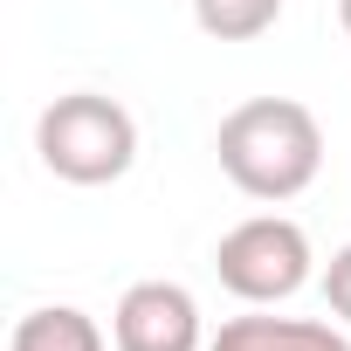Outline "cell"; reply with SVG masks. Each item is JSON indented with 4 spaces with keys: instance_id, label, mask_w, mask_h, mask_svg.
Masks as SVG:
<instances>
[{
    "instance_id": "1",
    "label": "cell",
    "mask_w": 351,
    "mask_h": 351,
    "mask_svg": "<svg viewBox=\"0 0 351 351\" xmlns=\"http://www.w3.org/2000/svg\"><path fill=\"white\" fill-rule=\"evenodd\" d=\"M214 152H221V172L234 180V193L282 207V200L310 193V180L324 172V124L296 97H248L221 117Z\"/></svg>"
},
{
    "instance_id": "2",
    "label": "cell",
    "mask_w": 351,
    "mask_h": 351,
    "mask_svg": "<svg viewBox=\"0 0 351 351\" xmlns=\"http://www.w3.org/2000/svg\"><path fill=\"white\" fill-rule=\"evenodd\" d=\"M35 152L62 186H110L138 158V117L104 90H69L35 117Z\"/></svg>"
},
{
    "instance_id": "3",
    "label": "cell",
    "mask_w": 351,
    "mask_h": 351,
    "mask_svg": "<svg viewBox=\"0 0 351 351\" xmlns=\"http://www.w3.org/2000/svg\"><path fill=\"white\" fill-rule=\"evenodd\" d=\"M310 262H317V255H310V234H303L289 214H255V221L228 228L221 248H214L221 289L241 296V303H255V310L289 303V296L310 282Z\"/></svg>"
},
{
    "instance_id": "4",
    "label": "cell",
    "mask_w": 351,
    "mask_h": 351,
    "mask_svg": "<svg viewBox=\"0 0 351 351\" xmlns=\"http://www.w3.org/2000/svg\"><path fill=\"white\" fill-rule=\"evenodd\" d=\"M117 351H200V303L186 282H131L110 310Z\"/></svg>"
},
{
    "instance_id": "5",
    "label": "cell",
    "mask_w": 351,
    "mask_h": 351,
    "mask_svg": "<svg viewBox=\"0 0 351 351\" xmlns=\"http://www.w3.org/2000/svg\"><path fill=\"white\" fill-rule=\"evenodd\" d=\"M207 351H351V337L317 317H228Z\"/></svg>"
},
{
    "instance_id": "6",
    "label": "cell",
    "mask_w": 351,
    "mask_h": 351,
    "mask_svg": "<svg viewBox=\"0 0 351 351\" xmlns=\"http://www.w3.org/2000/svg\"><path fill=\"white\" fill-rule=\"evenodd\" d=\"M8 351H104V330H97V317L76 310V303H42V310H28V317L14 324Z\"/></svg>"
},
{
    "instance_id": "7",
    "label": "cell",
    "mask_w": 351,
    "mask_h": 351,
    "mask_svg": "<svg viewBox=\"0 0 351 351\" xmlns=\"http://www.w3.org/2000/svg\"><path fill=\"white\" fill-rule=\"evenodd\" d=\"M193 21L214 42H255L282 21V0H193Z\"/></svg>"
},
{
    "instance_id": "8",
    "label": "cell",
    "mask_w": 351,
    "mask_h": 351,
    "mask_svg": "<svg viewBox=\"0 0 351 351\" xmlns=\"http://www.w3.org/2000/svg\"><path fill=\"white\" fill-rule=\"evenodd\" d=\"M324 303H330V317L351 330V241L324 262Z\"/></svg>"
},
{
    "instance_id": "9",
    "label": "cell",
    "mask_w": 351,
    "mask_h": 351,
    "mask_svg": "<svg viewBox=\"0 0 351 351\" xmlns=\"http://www.w3.org/2000/svg\"><path fill=\"white\" fill-rule=\"evenodd\" d=\"M337 21H344V35H351V0H337Z\"/></svg>"
}]
</instances>
